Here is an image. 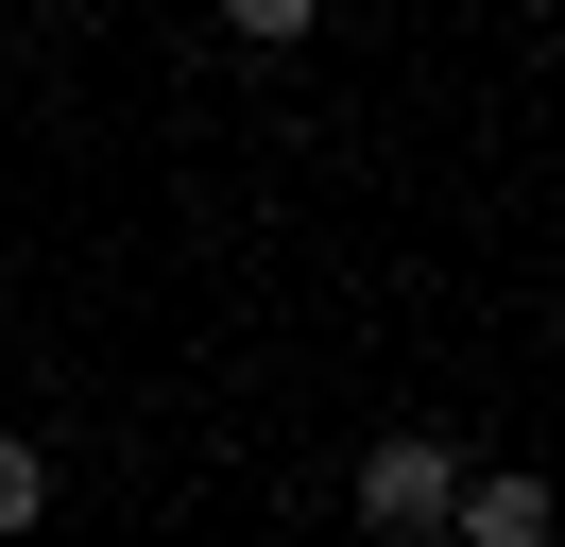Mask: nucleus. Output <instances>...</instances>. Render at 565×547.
Returning a JSON list of instances; mask_svg holds the SVG:
<instances>
[{
  "instance_id": "obj_4",
  "label": "nucleus",
  "mask_w": 565,
  "mask_h": 547,
  "mask_svg": "<svg viewBox=\"0 0 565 547\" xmlns=\"http://www.w3.org/2000/svg\"><path fill=\"white\" fill-rule=\"evenodd\" d=\"M223 34L241 52H291V34H326V0H223Z\"/></svg>"
},
{
  "instance_id": "obj_3",
  "label": "nucleus",
  "mask_w": 565,
  "mask_h": 547,
  "mask_svg": "<svg viewBox=\"0 0 565 547\" xmlns=\"http://www.w3.org/2000/svg\"><path fill=\"white\" fill-rule=\"evenodd\" d=\"M35 513H52V444H35V428H0V547L35 530Z\"/></svg>"
},
{
  "instance_id": "obj_1",
  "label": "nucleus",
  "mask_w": 565,
  "mask_h": 547,
  "mask_svg": "<svg viewBox=\"0 0 565 547\" xmlns=\"http://www.w3.org/2000/svg\"><path fill=\"white\" fill-rule=\"evenodd\" d=\"M446 496H462V444L446 428H377L360 444V530H446Z\"/></svg>"
},
{
  "instance_id": "obj_2",
  "label": "nucleus",
  "mask_w": 565,
  "mask_h": 547,
  "mask_svg": "<svg viewBox=\"0 0 565 547\" xmlns=\"http://www.w3.org/2000/svg\"><path fill=\"white\" fill-rule=\"evenodd\" d=\"M446 530H462V547H548V479H514V462H497V479H462V496H446Z\"/></svg>"
}]
</instances>
